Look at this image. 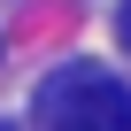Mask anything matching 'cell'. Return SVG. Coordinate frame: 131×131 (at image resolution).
Here are the masks:
<instances>
[{
    "label": "cell",
    "mask_w": 131,
    "mask_h": 131,
    "mask_svg": "<svg viewBox=\"0 0 131 131\" xmlns=\"http://www.w3.org/2000/svg\"><path fill=\"white\" fill-rule=\"evenodd\" d=\"M39 131H131V85L108 70H62L39 93Z\"/></svg>",
    "instance_id": "6da1fadb"
},
{
    "label": "cell",
    "mask_w": 131,
    "mask_h": 131,
    "mask_svg": "<svg viewBox=\"0 0 131 131\" xmlns=\"http://www.w3.org/2000/svg\"><path fill=\"white\" fill-rule=\"evenodd\" d=\"M123 46H131V0H123Z\"/></svg>",
    "instance_id": "7a4b0ae2"
},
{
    "label": "cell",
    "mask_w": 131,
    "mask_h": 131,
    "mask_svg": "<svg viewBox=\"0 0 131 131\" xmlns=\"http://www.w3.org/2000/svg\"><path fill=\"white\" fill-rule=\"evenodd\" d=\"M0 131H8V123H0Z\"/></svg>",
    "instance_id": "3957f363"
}]
</instances>
